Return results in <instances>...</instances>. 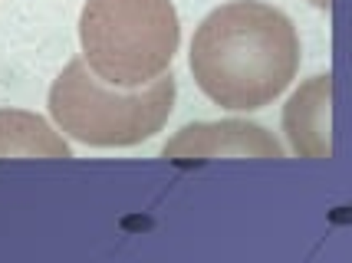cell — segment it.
Returning a JSON list of instances; mask_svg holds the SVG:
<instances>
[{"label":"cell","instance_id":"cell-1","mask_svg":"<svg viewBox=\"0 0 352 263\" xmlns=\"http://www.w3.org/2000/svg\"><path fill=\"white\" fill-rule=\"evenodd\" d=\"M300 69V36L290 16L261 0H230L201 20L191 40V73L211 102L250 112L274 102Z\"/></svg>","mask_w":352,"mask_h":263},{"label":"cell","instance_id":"cell-4","mask_svg":"<svg viewBox=\"0 0 352 263\" xmlns=\"http://www.w3.org/2000/svg\"><path fill=\"white\" fill-rule=\"evenodd\" d=\"M283 158L280 141L254 122L224 119V122L184 125L165 145V158L171 161H204V158Z\"/></svg>","mask_w":352,"mask_h":263},{"label":"cell","instance_id":"cell-2","mask_svg":"<svg viewBox=\"0 0 352 263\" xmlns=\"http://www.w3.org/2000/svg\"><path fill=\"white\" fill-rule=\"evenodd\" d=\"M175 76H162L119 89L92 73L86 60H73L50 86V115L69 139L96 148H129L152 139L175 106Z\"/></svg>","mask_w":352,"mask_h":263},{"label":"cell","instance_id":"cell-5","mask_svg":"<svg viewBox=\"0 0 352 263\" xmlns=\"http://www.w3.org/2000/svg\"><path fill=\"white\" fill-rule=\"evenodd\" d=\"M329 93H333L329 76H313L290 95L287 112H283V125H287V135H290V145L296 155H333V145H329Z\"/></svg>","mask_w":352,"mask_h":263},{"label":"cell","instance_id":"cell-7","mask_svg":"<svg viewBox=\"0 0 352 263\" xmlns=\"http://www.w3.org/2000/svg\"><path fill=\"white\" fill-rule=\"evenodd\" d=\"M309 3H313V7H320V10H329V3H333V0H309Z\"/></svg>","mask_w":352,"mask_h":263},{"label":"cell","instance_id":"cell-3","mask_svg":"<svg viewBox=\"0 0 352 263\" xmlns=\"http://www.w3.org/2000/svg\"><path fill=\"white\" fill-rule=\"evenodd\" d=\"M182 23L171 0H86L79 16V43L96 76L135 89L171 66Z\"/></svg>","mask_w":352,"mask_h":263},{"label":"cell","instance_id":"cell-6","mask_svg":"<svg viewBox=\"0 0 352 263\" xmlns=\"http://www.w3.org/2000/svg\"><path fill=\"white\" fill-rule=\"evenodd\" d=\"M69 145L53 125L20 108H0V158H69Z\"/></svg>","mask_w":352,"mask_h":263}]
</instances>
